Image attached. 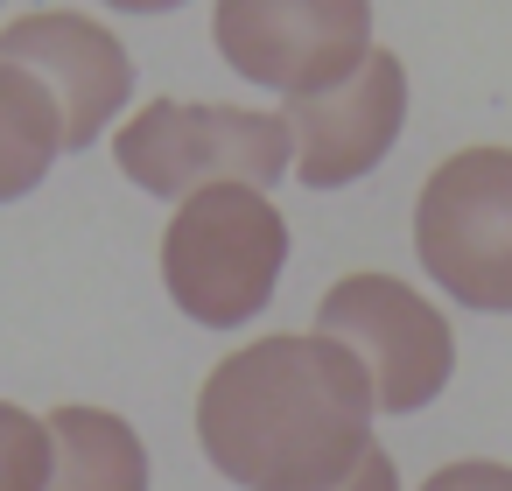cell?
Returning <instances> with one entry per match:
<instances>
[{"instance_id":"5bb4252c","label":"cell","mask_w":512,"mask_h":491,"mask_svg":"<svg viewBox=\"0 0 512 491\" xmlns=\"http://www.w3.org/2000/svg\"><path fill=\"white\" fill-rule=\"evenodd\" d=\"M99 8H113V15H176L190 0H99Z\"/></svg>"},{"instance_id":"3957f363","label":"cell","mask_w":512,"mask_h":491,"mask_svg":"<svg viewBox=\"0 0 512 491\" xmlns=\"http://www.w3.org/2000/svg\"><path fill=\"white\" fill-rule=\"evenodd\" d=\"M113 162L134 190L183 204L211 183L274 190L295 176V134L281 106H225V99H148L120 120Z\"/></svg>"},{"instance_id":"8fae6325","label":"cell","mask_w":512,"mask_h":491,"mask_svg":"<svg viewBox=\"0 0 512 491\" xmlns=\"http://www.w3.org/2000/svg\"><path fill=\"white\" fill-rule=\"evenodd\" d=\"M57 477V428L22 400H0V491H50Z\"/></svg>"},{"instance_id":"8992f818","label":"cell","mask_w":512,"mask_h":491,"mask_svg":"<svg viewBox=\"0 0 512 491\" xmlns=\"http://www.w3.org/2000/svg\"><path fill=\"white\" fill-rule=\"evenodd\" d=\"M211 43L267 99H316L372 50V0H211Z\"/></svg>"},{"instance_id":"ba28073f","label":"cell","mask_w":512,"mask_h":491,"mask_svg":"<svg viewBox=\"0 0 512 491\" xmlns=\"http://www.w3.org/2000/svg\"><path fill=\"white\" fill-rule=\"evenodd\" d=\"M281 120L295 134V183L302 190H351L400 148L407 64L393 50H372L344 85H330L316 99H288Z\"/></svg>"},{"instance_id":"7c38bea8","label":"cell","mask_w":512,"mask_h":491,"mask_svg":"<svg viewBox=\"0 0 512 491\" xmlns=\"http://www.w3.org/2000/svg\"><path fill=\"white\" fill-rule=\"evenodd\" d=\"M421 491H512V463H498V456H456V463L428 470Z\"/></svg>"},{"instance_id":"6da1fadb","label":"cell","mask_w":512,"mask_h":491,"mask_svg":"<svg viewBox=\"0 0 512 491\" xmlns=\"http://www.w3.org/2000/svg\"><path fill=\"white\" fill-rule=\"evenodd\" d=\"M197 449L239 491H337L379 449V393L323 330H267L197 386Z\"/></svg>"},{"instance_id":"277c9868","label":"cell","mask_w":512,"mask_h":491,"mask_svg":"<svg viewBox=\"0 0 512 491\" xmlns=\"http://www.w3.org/2000/svg\"><path fill=\"white\" fill-rule=\"evenodd\" d=\"M414 260L442 302L512 316V148H456L414 190Z\"/></svg>"},{"instance_id":"52a82bcc","label":"cell","mask_w":512,"mask_h":491,"mask_svg":"<svg viewBox=\"0 0 512 491\" xmlns=\"http://www.w3.org/2000/svg\"><path fill=\"white\" fill-rule=\"evenodd\" d=\"M0 57L36 71L71 127V148H99L134 113V57L127 43L78 8H36L22 22H0Z\"/></svg>"},{"instance_id":"4fadbf2b","label":"cell","mask_w":512,"mask_h":491,"mask_svg":"<svg viewBox=\"0 0 512 491\" xmlns=\"http://www.w3.org/2000/svg\"><path fill=\"white\" fill-rule=\"evenodd\" d=\"M337 491H400V463H393L386 449H372V456H365V463H358Z\"/></svg>"},{"instance_id":"5b68a950","label":"cell","mask_w":512,"mask_h":491,"mask_svg":"<svg viewBox=\"0 0 512 491\" xmlns=\"http://www.w3.org/2000/svg\"><path fill=\"white\" fill-rule=\"evenodd\" d=\"M323 337H337L372 393H379V414H421L442 400V386L456 379V330H449V309L435 295H421L414 281L386 274V267H358V274H337L316 302V323Z\"/></svg>"},{"instance_id":"9c48e42d","label":"cell","mask_w":512,"mask_h":491,"mask_svg":"<svg viewBox=\"0 0 512 491\" xmlns=\"http://www.w3.org/2000/svg\"><path fill=\"white\" fill-rule=\"evenodd\" d=\"M57 428V477L50 491H155V463H148V442L127 414L113 407H57L50 414Z\"/></svg>"},{"instance_id":"30bf717a","label":"cell","mask_w":512,"mask_h":491,"mask_svg":"<svg viewBox=\"0 0 512 491\" xmlns=\"http://www.w3.org/2000/svg\"><path fill=\"white\" fill-rule=\"evenodd\" d=\"M57 155H71V127H64L57 92L36 71L0 57V204H22L29 190H43Z\"/></svg>"},{"instance_id":"7a4b0ae2","label":"cell","mask_w":512,"mask_h":491,"mask_svg":"<svg viewBox=\"0 0 512 491\" xmlns=\"http://www.w3.org/2000/svg\"><path fill=\"white\" fill-rule=\"evenodd\" d=\"M288 274V218L260 183H211L169 211L162 288L204 330H246Z\"/></svg>"}]
</instances>
